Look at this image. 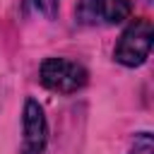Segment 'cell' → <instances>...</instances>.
Returning <instances> with one entry per match:
<instances>
[{"label": "cell", "instance_id": "cell-5", "mask_svg": "<svg viewBox=\"0 0 154 154\" xmlns=\"http://www.w3.org/2000/svg\"><path fill=\"white\" fill-rule=\"evenodd\" d=\"M128 154H154V140H152V132H137Z\"/></svg>", "mask_w": 154, "mask_h": 154}, {"label": "cell", "instance_id": "cell-1", "mask_svg": "<svg viewBox=\"0 0 154 154\" xmlns=\"http://www.w3.org/2000/svg\"><path fill=\"white\" fill-rule=\"evenodd\" d=\"M38 82L55 94H75L79 89L87 87L89 82V72L84 65L70 60V58H60V55H48L43 58V63L38 65Z\"/></svg>", "mask_w": 154, "mask_h": 154}, {"label": "cell", "instance_id": "cell-3", "mask_svg": "<svg viewBox=\"0 0 154 154\" xmlns=\"http://www.w3.org/2000/svg\"><path fill=\"white\" fill-rule=\"evenodd\" d=\"M130 0H79L75 7V19L84 26H116L130 19Z\"/></svg>", "mask_w": 154, "mask_h": 154}, {"label": "cell", "instance_id": "cell-4", "mask_svg": "<svg viewBox=\"0 0 154 154\" xmlns=\"http://www.w3.org/2000/svg\"><path fill=\"white\" fill-rule=\"evenodd\" d=\"M48 144L46 111L36 99H26L22 108V147L19 154H43Z\"/></svg>", "mask_w": 154, "mask_h": 154}, {"label": "cell", "instance_id": "cell-6", "mask_svg": "<svg viewBox=\"0 0 154 154\" xmlns=\"http://www.w3.org/2000/svg\"><path fill=\"white\" fill-rule=\"evenodd\" d=\"M34 2V7L38 10V12H43L46 17H55V10H58V5H60V0H31Z\"/></svg>", "mask_w": 154, "mask_h": 154}, {"label": "cell", "instance_id": "cell-2", "mask_svg": "<svg viewBox=\"0 0 154 154\" xmlns=\"http://www.w3.org/2000/svg\"><path fill=\"white\" fill-rule=\"evenodd\" d=\"M152 41H154L152 22L147 17H137L123 29V34L113 48V60L120 63L123 67H140L147 63V58L152 53Z\"/></svg>", "mask_w": 154, "mask_h": 154}]
</instances>
